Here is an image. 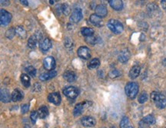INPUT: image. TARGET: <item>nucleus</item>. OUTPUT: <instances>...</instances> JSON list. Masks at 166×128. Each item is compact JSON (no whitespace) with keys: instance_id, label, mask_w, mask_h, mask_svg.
Listing matches in <instances>:
<instances>
[{"instance_id":"obj_17","label":"nucleus","mask_w":166,"mask_h":128,"mask_svg":"<svg viewBox=\"0 0 166 128\" xmlns=\"http://www.w3.org/2000/svg\"><path fill=\"white\" fill-rule=\"evenodd\" d=\"M95 14L100 18H103L107 15V7L103 5H99L95 8Z\"/></svg>"},{"instance_id":"obj_16","label":"nucleus","mask_w":166,"mask_h":128,"mask_svg":"<svg viewBox=\"0 0 166 128\" xmlns=\"http://www.w3.org/2000/svg\"><path fill=\"white\" fill-rule=\"evenodd\" d=\"M57 75V71L55 70H51L49 71L48 72H44V73L41 74L40 76H39V79L41 81H48V80L51 79V78H53L54 77H55Z\"/></svg>"},{"instance_id":"obj_19","label":"nucleus","mask_w":166,"mask_h":128,"mask_svg":"<svg viewBox=\"0 0 166 128\" xmlns=\"http://www.w3.org/2000/svg\"><path fill=\"white\" fill-rule=\"evenodd\" d=\"M140 71H141V68L140 66H138V65H135V66H132L131 68L130 71H129V75L131 78L134 79V78H136L140 74Z\"/></svg>"},{"instance_id":"obj_1","label":"nucleus","mask_w":166,"mask_h":128,"mask_svg":"<svg viewBox=\"0 0 166 128\" xmlns=\"http://www.w3.org/2000/svg\"><path fill=\"white\" fill-rule=\"evenodd\" d=\"M151 99L158 108L163 109L166 107V98L161 93L152 91L151 93Z\"/></svg>"},{"instance_id":"obj_24","label":"nucleus","mask_w":166,"mask_h":128,"mask_svg":"<svg viewBox=\"0 0 166 128\" xmlns=\"http://www.w3.org/2000/svg\"><path fill=\"white\" fill-rule=\"evenodd\" d=\"M38 113V116L41 119H45L48 115V109L46 106H42L39 107Z\"/></svg>"},{"instance_id":"obj_8","label":"nucleus","mask_w":166,"mask_h":128,"mask_svg":"<svg viewBox=\"0 0 166 128\" xmlns=\"http://www.w3.org/2000/svg\"><path fill=\"white\" fill-rule=\"evenodd\" d=\"M42 34H35L32 36L29 37L28 40V46L31 49H35L38 44V42L42 39Z\"/></svg>"},{"instance_id":"obj_12","label":"nucleus","mask_w":166,"mask_h":128,"mask_svg":"<svg viewBox=\"0 0 166 128\" xmlns=\"http://www.w3.org/2000/svg\"><path fill=\"white\" fill-rule=\"evenodd\" d=\"M81 123L86 127H93L96 125V120L90 116H85L81 118Z\"/></svg>"},{"instance_id":"obj_13","label":"nucleus","mask_w":166,"mask_h":128,"mask_svg":"<svg viewBox=\"0 0 166 128\" xmlns=\"http://www.w3.org/2000/svg\"><path fill=\"white\" fill-rule=\"evenodd\" d=\"M89 20H90V23H91L93 25L96 26V27H102L103 24L102 18H100V17H99V16L96 14H91V15L90 16V19Z\"/></svg>"},{"instance_id":"obj_35","label":"nucleus","mask_w":166,"mask_h":128,"mask_svg":"<svg viewBox=\"0 0 166 128\" xmlns=\"http://www.w3.org/2000/svg\"><path fill=\"white\" fill-rule=\"evenodd\" d=\"M86 42H87V43H90V44H96L97 43V37H93V36H91V37H87L85 38Z\"/></svg>"},{"instance_id":"obj_41","label":"nucleus","mask_w":166,"mask_h":128,"mask_svg":"<svg viewBox=\"0 0 166 128\" xmlns=\"http://www.w3.org/2000/svg\"><path fill=\"white\" fill-rule=\"evenodd\" d=\"M20 2H21L22 4H23V5H28V1H20Z\"/></svg>"},{"instance_id":"obj_3","label":"nucleus","mask_w":166,"mask_h":128,"mask_svg":"<svg viewBox=\"0 0 166 128\" xmlns=\"http://www.w3.org/2000/svg\"><path fill=\"white\" fill-rule=\"evenodd\" d=\"M107 27L111 30L113 33L119 34L122 33L123 30V25L120 21L116 19H110L107 22Z\"/></svg>"},{"instance_id":"obj_22","label":"nucleus","mask_w":166,"mask_h":128,"mask_svg":"<svg viewBox=\"0 0 166 128\" xmlns=\"http://www.w3.org/2000/svg\"><path fill=\"white\" fill-rule=\"evenodd\" d=\"M86 102H82V103H79V104H77L75 106L74 109V111H73V114L75 117H78V116L81 115V113H82L83 110L84 108V105H85Z\"/></svg>"},{"instance_id":"obj_26","label":"nucleus","mask_w":166,"mask_h":128,"mask_svg":"<svg viewBox=\"0 0 166 128\" xmlns=\"http://www.w3.org/2000/svg\"><path fill=\"white\" fill-rule=\"evenodd\" d=\"M21 81L22 84L25 88H28V87L30 86V77L28 76V74H22Z\"/></svg>"},{"instance_id":"obj_27","label":"nucleus","mask_w":166,"mask_h":128,"mask_svg":"<svg viewBox=\"0 0 166 128\" xmlns=\"http://www.w3.org/2000/svg\"><path fill=\"white\" fill-rule=\"evenodd\" d=\"M142 122L146 125H152L155 123V117H154V116L149 114V115L145 116V117L142 119Z\"/></svg>"},{"instance_id":"obj_30","label":"nucleus","mask_w":166,"mask_h":128,"mask_svg":"<svg viewBox=\"0 0 166 128\" xmlns=\"http://www.w3.org/2000/svg\"><path fill=\"white\" fill-rule=\"evenodd\" d=\"M61 11L65 15H68L71 12V9H70V7L68 4H62L61 5Z\"/></svg>"},{"instance_id":"obj_6","label":"nucleus","mask_w":166,"mask_h":128,"mask_svg":"<svg viewBox=\"0 0 166 128\" xmlns=\"http://www.w3.org/2000/svg\"><path fill=\"white\" fill-rule=\"evenodd\" d=\"M44 68L47 70L51 71L56 66V62L53 56H47L45 57L43 60Z\"/></svg>"},{"instance_id":"obj_34","label":"nucleus","mask_w":166,"mask_h":128,"mask_svg":"<svg viewBox=\"0 0 166 128\" xmlns=\"http://www.w3.org/2000/svg\"><path fill=\"white\" fill-rule=\"evenodd\" d=\"M38 117H39L38 111H35H35L32 112L31 115H30V118H31L32 123L33 124H35V123H36V120H37Z\"/></svg>"},{"instance_id":"obj_29","label":"nucleus","mask_w":166,"mask_h":128,"mask_svg":"<svg viewBox=\"0 0 166 128\" xmlns=\"http://www.w3.org/2000/svg\"><path fill=\"white\" fill-rule=\"evenodd\" d=\"M25 71L28 75H30V76H32V77H35L36 69L35 67H33V66H28V67L25 68Z\"/></svg>"},{"instance_id":"obj_33","label":"nucleus","mask_w":166,"mask_h":128,"mask_svg":"<svg viewBox=\"0 0 166 128\" xmlns=\"http://www.w3.org/2000/svg\"><path fill=\"white\" fill-rule=\"evenodd\" d=\"M128 125H129V118L127 117H123L119 123L120 128H127Z\"/></svg>"},{"instance_id":"obj_11","label":"nucleus","mask_w":166,"mask_h":128,"mask_svg":"<svg viewBox=\"0 0 166 128\" xmlns=\"http://www.w3.org/2000/svg\"><path fill=\"white\" fill-rule=\"evenodd\" d=\"M48 99L51 103L55 104V105H59L61 102V97L58 92H52L49 94L48 96Z\"/></svg>"},{"instance_id":"obj_15","label":"nucleus","mask_w":166,"mask_h":128,"mask_svg":"<svg viewBox=\"0 0 166 128\" xmlns=\"http://www.w3.org/2000/svg\"><path fill=\"white\" fill-rule=\"evenodd\" d=\"M0 99L2 102L8 103L12 100V95H10V93L8 92L6 88H1L0 91Z\"/></svg>"},{"instance_id":"obj_39","label":"nucleus","mask_w":166,"mask_h":128,"mask_svg":"<svg viewBox=\"0 0 166 128\" xmlns=\"http://www.w3.org/2000/svg\"><path fill=\"white\" fill-rule=\"evenodd\" d=\"M41 89H42V86H41L40 85H39L38 83H36L34 85V90L35 91H41Z\"/></svg>"},{"instance_id":"obj_21","label":"nucleus","mask_w":166,"mask_h":128,"mask_svg":"<svg viewBox=\"0 0 166 128\" xmlns=\"http://www.w3.org/2000/svg\"><path fill=\"white\" fill-rule=\"evenodd\" d=\"M11 95L12 101H14V102L21 101L23 98V94L22 93V91L18 89H15L14 91H12V93L11 94Z\"/></svg>"},{"instance_id":"obj_43","label":"nucleus","mask_w":166,"mask_h":128,"mask_svg":"<svg viewBox=\"0 0 166 128\" xmlns=\"http://www.w3.org/2000/svg\"><path fill=\"white\" fill-rule=\"evenodd\" d=\"M50 2H51V4L52 5V4H54V2H54V1H50Z\"/></svg>"},{"instance_id":"obj_5","label":"nucleus","mask_w":166,"mask_h":128,"mask_svg":"<svg viewBox=\"0 0 166 128\" xmlns=\"http://www.w3.org/2000/svg\"><path fill=\"white\" fill-rule=\"evenodd\" d=\"M12 14L6 10L2 9L0 10V23L2 26H5L11 21Z\"/></svg>"},{"instance_id":"obj_10","label":"nucleus","mask_w":166,"mask_h":128,"mask_svg":"<svg viewBox=\"0 0 166 128\" xmlns=\"http://www.w3.org/2000/svg\"><path fill=\"white\" fill-rule=\"evenodd\" d=\"M78 55L80 58L84 59H88L90 58V50L87 46H81L78 50Z\"/></svg>"},{"instance_id":"obj_25","label":"nucleus","mask_w":166,"mask_h":128,"mask_svg":"<svg viewBox=\"0 0 166 128\" xmlns=\"http://www.w3.org/2000/svg\"><path fill=\"white\" fill-rule=\"evenodd\" d=\"M81 34L84 36H85L86 37H91V36L94 35V29L90 28V27H84L81 28Z\"/></svg>"},{"instance_id":"obj_14","label":"nucleus","mask_w":166,"mask_h":128,"mask_svg":"<svg viewBox=\"0 0 166 128\" xmlns=\"http://www.w3.org/2000/svg\"><path fill=\"white\" fill-rule=\"evenodd\" d=\"M130 58V52L128 49H124V50H122L120 53H119V56H118V59L120 62H123V63H125V62H127L128 60Z\"/></svg>"},{"instance_id":"obj_23","label":"nucleus","mask_w":166,"mask_h":128,"mask_svg":"<svg viewBox=\"0 0 166 128\" xmlns=\"http://www.w3.org/2000/svg\"><path fill=\"white\" fill-rule=\"evenodd\" d=\"M100 59H97V58H94L92 59L90 62H88V65H87V67L90 69H97L100 66Z\"/></svg>"},{"instance_id":"obj_37","label":"nucleus","mask_w":166,"mask_h":128,"mask_svg":"<svg viewBox=\"0 0 166 128\" xmlns=\"http://www.w3.org/2000/svg\"><path fill=\"white\" fill-rule=\"evenodd\" d=\"M65 46L66 47L69 48L73 46V40L72 39H71L70 37H66L65 40Z\"/></svg>"},{"instance_id":"obj_28","label":"nucleus","mask_w":166,"mask_h":128,"mask_svg":"<svg viewBox=\"0 0 166 128\" xmlns=\"http://www.w3.org/2000/svg\"><path fill=\"white\" fill-rule=\"evenodd\" d=\"M15 34L21 38H25L26 37V31L24 27L22 26H18L15 27Z\"/></svg>"},{"instance_id":"obj_36","label":"nucleus","mask_w":166,"mask_h":128,"mask_svg":"<svg viewBox=\"0 0 166 128\" xmlns=\"http://www.w3.org/2000/svg\"><path fill=\"white\" fill-rule=\"evenodd\" d=\"M119 75H120V73H119V72L117 69H113V70L110 71V73H109V75H110V78H117V77L119 76Z\"/></svg>"},{"instance_id":"obj_38","label":"nucleus","mask_w":166,"mask_h":128,"mask_svg":"<svg viewBox=\"0 0 166 128\" xmlns=\"http://www.w3.org/2000/svg\"><path fill=\"white\" fill-rule=\"evenodd\" d=\"M28 110H29V105L28 104H23V105H22L21 111L22 114H25V113H27V112L28 111Z\"/></svg>"},{"instance_id":"obj_18","label":"nucleus","mask_w":166,"mask_h":128,"mask_svg":"<svg viewBox=\"0 0 166 128\" xmlns=\"http://www.w3.org/2000/svg\"><path fill=\"white\" fill-rule=\"evenodd\" d=\"M110 5L116 11H120L123 8V2L121 0H110Z\"/></svg>"},{"instance_id":"obj_20","label":"nucleus","mask_w":166,"mask_h":128,"mask_svg":"<svg viewBox=\"0 0 166 128\" xmlns=\"http://www.w3.org/2000/svg\"><path fill=\"white\" fill-rule=\"evenodd\" d=\"M63 77L68 82H74L77 78L76 74H75V72H72V71H66V72L63 74Z\"/></svg>"},{"instance_id":"obj_9","label":"nucleus","mask_w":166,"mask_h":128,"mask_svg":"<svg viewBox=\"0 0 166 128\" xmlns=\"http://www.w3.org/2000/svg\"><path fill=\"white\" fill-rule=\"evenodd\" d=\"M52 46V43L50 39L48 38H45L40 42L39 43V47H40L41 51L43 52V53H46V52L48 51Z\"/></svg>"},{"instance_id":"obj_45","label":"nucleus","mask_w":166,"mask_h":128,"mask_svg":"<svg viewBox=\"0 0 166 128\" xmlns=\"http://www.w3.org/2000/svg\"><path fill=\"white\" fill-rule=\"evenodd\" d=\"M110 128H116V127H115V126H111V127H110Z\"/></svg>"},{"instance_id":"obj_40","label":"nucleus","mask_w":166,"mask_h":128,"mask_svg":"<svg viewBox=\"0 0 166 128\" xmlns=\"http://www.w3.org/2000/svg\"><path fill=\"white\" fill-rule=\"evenodd\" d=\"M161 5L164 9H166V0H162V1H161Z\"/></svg>"},{"instance_id":"obj_2","label":"nucleus","mask_w":166,"mask_h":128,"mask_svg":"<svg viewBox=\"0 0 166 128\" xmlns=\"http://www.w3.org/2000/svg\"><path fill=\"white\" fill-rule=\"evenodd\" d=\"M125 92L127 97L131 99H134L139 92V85L136 82H129L125 86Z\"/></svg>"},{"instance_id":"obj_32","label":"nucleus","mask_w":166,"mask_h":128,"mask_svg":"<svg viewBox=\"0 0 166 128\" xmlns=\"http://www.w3.org/2000/svg\"><path fill=\"white\" fill-rule=\"evenodd\" d=\"M148 100V94L145 91H142L139 97V102L140 104H143Z\"/></svg>"},{"instance_id":"obj_31","label":"nucleus","mask_w":166,"mask_h":128,"mask_svg":"<svg viewBox=\"0 0 166 128\" xmlns=\"http://www.w3.org/2000/svg\"><path fill=\"white\" fill-rule=\"evenodd\" d=\"M15 34V28H13V27L8 29V30L5 32V37L8 39H9V40H11V39H12L13 37H14Z\"/></svg>"},{"instance_id":"obj_7","label":"nucleus","mask_w":166,"mask_h":128,"mask_svg":"<svg viewBox=\"0 0 166 128\" xmlns=\"http://www.w3.org/2000/svg\"><path fill=\"white\" fill-rule=\"evenodd\" d=\"M83 18L82 9L80 8H77L72 11L70 17V21L73 23H78Z\"/></svg>"},{"instance_id":"obj_42","label":"nucleus","mask_w":166,"mask_h":128,"mask_svg":"<svg viewBox=\"0 0 166 128\" xmlns=\"http://www.w3.org/2000/svg\"><path fill=\"white\" fill-rule=\"evenodd\" d=\"M24 128H31V127H30V126H29L28 125H26V126H24Z\"/></svg>"},{"instance_id":"obj_44","label":"nucleus","mask_w":166,"mask_h":128,"mask_svg":"<svg viewBox=\"0 0 166 128\" xmlns=\"http://www.w3.org/2000/svg\"><path fill=\"white\" fill-rule=\"evenodd\" d=\"M127 128H132V126H128Z\"/></svg>"},{"instance_id":"obj_4","label":"nucleus","mask_w":166,"mask_h":128,"mask_svg":"<svg viewBox=\"0 0 166 128\" xmlns=\"http://www.w3.org/2000/svg\"><path fill=\"white\" fill-rule=\"evenodd\" d=\"M63 93L70 99H75L79 95V89L74 86H68L63 90Z\"/></svg>"}]
</instances>
